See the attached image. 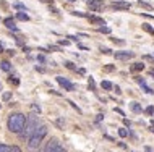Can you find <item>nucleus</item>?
<instances>
[{
  "label": "nucleus",
  "mask_w": 154,
  "mask_h": 152,
  "mask_svg": "<svg viewBox=\"0 0 154 152\" xmlns=\"http://www.w3.org/2000/svg\"><path fill=\"white\" fill-rule=\"evenodd\" d=\"M101 88L106 89V91H109V89H112V83H109V81H102V83H101Z\"/></svg>",
  "instance_id": "17"
},
{
  "label": "nucleus",
  "mask_w": 154,
  "mask_h": 152,
  "mask_svg": "<svg viewBox=\"0 0 154 152\" xmlns=\"http://www.w3.org/2000/svg\"><path fill=\"white\" fill-rule=\"evenodd\" d=\"M2 100H3V102L11 100V92H8V91H7V92H3V94H2Z\"/></svg>",
  "instance_id": "18"
},
{
  "label": "nucleus",
  "mask_w": 154,
  "mask_h": 152,
  "mask_svg": "<svg viewBox=\"0 0 154 152\" xmlns=\"http://www.w3.org/2000/svg\"><path fill=\"white\" fill-rule=\"evenodd\" d=\"M8 83H13L15 86H18V84H20V79H18V76H10V78H8Z\"/></svg>",
  "instance_id": "22"
},
{
  "label": "nucleus",
  "mask_w": 154,
  "mask_h": 152,
  "mask_svg": "<svg viewBox=\"0 0 154 152\" xmlns=\"http://www.w3.org/2000/svg\"><path fill=\"white\" fill-rule=\"evenodd\" d=\"M88 86H89V88H91V89H93V91H94L96 84H94V79H93V78H91V76H89V79H88Z\"/></svg>",
  "instance_id": "27"
},
{
  "label": "nucleus",
  "mask_w": 154,
  "mask_h": 152,
  "mask_svg": "<svg viewBox=\"0 0 154 152\" xmlns=\"http://www.w3.org/2000/svg\"><path fill=\"white\" fill-rule=\"evenodd\" d=\"M102 70H104L106 73H112V71H115V65H106Z\"/></svg>",
  "instance_id": "20"
},
{
  "label": "nucleus",
  "mask_w": 154,
  "mask_h": 152,
  "mask_svg": "<svg viewBox=\"0 0 154 152\" xmlns=\"http://www.w3.org/2000/svg\"><path fill=\"white\" fill-rule=\"evenodd\" d=\"M59 44H60V46H68V44H70V40H59Z\"/></svg>",
  "instance_id": "33"
},
{
  "label": "nucleus",
  "mask_w": 154,
  "mask_h": 152,
  "mask_svg": "<svg viewBox=\"0 0 154 152\" xmlns=\"http://www.w3.org/2000/svg\"><path fill=\"white\" fill-rule=\"evenodd\" d=\"M37 152H45V151H44V149H42V151H37Z\"/></svg>",
  "instance_id": "46"
},
{
  "label": "nucleus",
  "mask_w": 154,
  "mask_h": 152,
  "mask_svg": "<svg viewBox=\"0 0 154 152\" xmlns=\"http://www.w3.org/2000/svg\"><path fill=\"white\" fill-rule=\"evenodd\" d=\"M128 133H130V131L125 130V128H120V130H119V136H120V138H127Z\"/></svg>",
  "instance_id": "21"
},
{
  "label": "nucleus",
  "mask_w": 154,
  "mask_h": 152,
  "mask_svg": "<svg viewBox=\"0 0 154 152\" xmlns=\"http://www.w3.org/2000/svg\"><path fill=\"white\" fill-rule=\"evenodd\" d=\"M114 55L117 60H130L135 57V52H115Z\"/></svg>",
  "instance_id": "7"
},
{
  "label": "nucleus",
  "mask_w": 154,
  "mask_h": 152,
  "mask_svg": "<svg viewBox=\"0 0 154 152\" xmlns=\"http://www.w3.org/2000/svg\"><path fill=\"white\" fill-rule=\"evenodd\" d=\"M54 152H65V149H63L62 146H57V147H55V151H54Z\"/></svg>",
  "instance_id": "34"
},
{
  "label": "nucleus",
  "mask_w": 154,
  "mask_h": 152,
  "mask_svg": "<svg viewBox=\"0 0 154 152\" xmlns=\"http://www.w3.org/2000/svg\"><path fill=\"white\" fill-rule=\"evenodd\" d=\"M15 8H18V10H23V11H26V7H24L23 3H15Z\"/></svg>",
  "instance_id": "31"
},
{
  "label": "nucleus",
  "mask_w": 154,
  "mask_h": 152,
  "mask_svg": "<svg viewBox=\"0 0 154 152\" xmlns=\"http://www.w3.org/2000/svg\"><path fill=\"white\" fill-rule=\"evenodd\" d=\"M31 110H32V112H34V113H37V115L41 113V107L37 105V104H32V105H31Z\"/></svg>",
  "instance_id": "23"
},
{
  "label": "nucleus",
  "mask_w": 154,
  "mask_h": 152,
  "mask_svg": "<svg viewBox=\"0 0 154 152\" xmlns=\"http://www.w3.org/2000/svg\"><path fill=\"white\" fill-rule=\"evenodd\" d=\"M65 67L68 68V70H76V67H75L73 61H65Z\"/></svg>",
  "instance_id": "25"
},
{
  "label": "nucleus",
  "mask_w": 154,
  "mask_h": 152,
  "mask_svg": "<svg viewBox=\"0 0 154 152\" xmlns=\"http://www.w3.org/2000/svg\"><path fill=\"white\" fill-rule=\"evenodd\" d=\"M57 83H59L65 91H75V84L70 83V81L66 79V78H63V76H57Z\"/></svg>",
  "instance_id": "3"
},
{
  "label": "nucleus",
  "mask_w": 154,
  "mask_h": 152,
  "mask_svg": "<svg viewBox=\"0 0 154 152\" xmlns=\"http://www.w3.org/2000/svg\"><path fill=\"white\" fill-rule=\"evenodd\" d=\"M123 123H125V126H128V128H130V121H128L127 118H123Z\"/></svg>",
  "instance_id": "37"
},
{
  "label": "nucleus",
  "mask_w": 154,
  "mask_h": 152,
  "mask_svg": "<svg viewBox=\"0 0 154 152\" xmlns=\"http://www.w3.org/2000/svg\"><path fill=\"white\" fill-rule=\"evenodd\" d=\"M112 42H114V44H119V46H123L125 40H120V39H117V37H112Z\"/></svg>",
  "instance_id": "28"
},
{
  "label": "nucleus",
  "mask_w": 154,
  "mask_h": 152,
  "mask_svg": "<svg viewBox=\"0 0 154 152\" xmlns=\"http://www.w3.org/2000/svg\"><path fill=\"white\" fill-rule=\"evenodd\" d=\"M114 89H115V94H120V92H122V91H120V88H119V86H115Z\"/></svg>",
  "instance_id": "38"
},
{
  "label": "nucleus",
  "mask_w": 154,
  "mask_h": 152,
  "mask_svg": "<svg viewBox=\"0 0 154 152\" xmlns=\"http://www.w3.org/2000/svg\"><path fill=\"white\" fill-rule=\"evenodd\" d=\"M68 2H75V0H68Z\"/></svg>",
  "instance_id": "47"
},
{
  "label": "nucleus",
  "mask_w": 154,
  "mask_h": 152,
  "mask_svg": "<svg viewBox=\"0 0 154 152\" xmlns=\"http://www.w3.org/2000/svg\"><path fill=\"white\" fill-rule=\"evenodd\" d=\"M144 112H146L148 115H152V113H154V107H152V105L146 107V110H144Z\"/></svg>",
  "instance_id": "30"
},
{
  "label": "nucleus",
  "mask_w": 154,
  "mask_h": 152,
  "mask_svg": "<svg viewBox=\"0 0 154 152\" xmlns=\"http://www.w3.org/2000/svg\"><path fill=\"white\" fill-rule=\"evenodd\" d=\"M0 68H2L3 71H10V70H11V65H10V61H7V60L0 61Z\"/></svg>",
  "instance_id": "13"
},
{
  "label": "nucleus",
  "mask_w": 154,
  "mask_h": 152,
  "mask_svg": "<svg viewBox=\"0 0 154 152\" xmlns=\"http://www.w3.org/2000/svg\"><path fill=\"white\" fill-rule=\"evenodd\" d=\"M68 39L73 40V42H75V40H78V37H75V36H68Z\"/></svg>",
  "instance_id": "39"
},
{
  "label": "nucleus",
  "mask_w": 154,
  "mask_h": 152,
  "mask_svg": "<svg viewBox=\"0 0 154 152\" xmlns=\"http://www.w3.org/2000/svg\"><path fill=\"white\" fill-rule=\"evenodd\" d=\"M102 118H104V115H102V113H99V115H97V118H96V121H101Z\"/></svg>",
  "instance_id": "35"
},
{
  "label": "nucleus",
  "mask_w": 154,
  "mask_h": 152,
  "mask_svg": "<svg viewBox=\"0 0 154 152\" xmlns=\"http://www.w3.org/2000/svg\"><path fill=\"white\" fill-rule=\"evenodd\" d=\"M39 125V117H37V113H32L28 117V123H26V128H24L21 133H20V138L21 139H29L32 136V133H34V130L37 128Z\"/></svg>",
  "instance_id": "2"
},
{
  "label": "nucleus",
  "mask_w": 154,
  "mask_h": 152,
  "mask_svg": "<svg viewBox=\"0 0 154 152\" xmlns=\"http://www.w3.org/2000/svg\"><path fill=\"white\" fill-rule=\"evenodd\" d=\"M97 31H99V32H104V34H110V28H107L106 24H104V26H101V28H97Z\"/></svg>",
  "instance_id": "19"
},
{
  "label": "nucleus",
  "mask_w": 154,
  "mask_h": 152,
  "mask_svg": "<svg viewBox=\"0 0 154 152\" xmlns=\"http://www.w3.org/2000/svg\"><path fill=\"white\" fill-rule=\"evenodd\" d=\"M141 28H143V29H144V31L148 32V34H152V36H154V28L151 26V24L144 23V24H141Z\"/></svg>",
  "instance_id": "14"
},
{
  "label": "nucleus",
  "mask_w": 154,
  "mask_h": 152,
  "mask_svg": "<svg viewBox=\"0 0 154 152\" xmlns=\"http://www.w3.org/2000/svg\"><path fill=\"white\" fill-rule=\"evenodd\" d=\"M57 146H60L59 139H57V138H52L51 141L47 142V146L44 147V151H45V152H54V151H55V147H57Z\"/></svg>",
  "instance_id": "8"
},
{
  "label": "nucleus",
  "mask_w": 154,
  "mask_h": 152,
  "mask_svg": "<svg viewBox=\"0 0 154 152\" xmlns=\"http://www.w3.org/2000/svg\"><path fill=\"white\" fill-rule=\"evenodd\" d=\"M7 53H8V55H15V50L11 49V50H7Z\"/></svg>",
  "instance_id": "40"
},
{
  "label": "nucleus",
  "mask_w": 154,
  "mask_h": 152,
  "mask_svg": "<svg viewBox=\"0 0 154 152\" xmlns=\"http://www.w3.org/2000/svg\"><path fill=\"white\" fill-rule=\"evenodd\" d=\"M138 7H143V8H146V10H152V5L151 3H148V2H143V0H138Z\"/></svg>",
  "instance_id": "16"
},
{
  "label": "nucleus",
  "mask_w": 154,
  "mask_h": 152,
  "mask_svg": "<svg viewBox=\"0 0 154 152\" xmlns=\"http://www.w3.org/2000/svg\"><path fill=\"white\" fill-rule=\"evenodd\" d=\"M0 52H3V46H2V42H0Z\"/></svg>",
  "instance_id": "44"
},
{
  "label": "nucleus",
  "mask_w": 154,
  "mask_h": 152,
  "mask_svg": "<svg viewBox=\"0 0 154 152\" xmlns=\"http://www.w3.org/2000/svg\"><path fill=\"white\" fill-rule=\"evenodd\" d=\"M151 131H152V133H154V126H151Z\"/></svg>",
  "instance_id": "45"
},
{
  "label": "nucleus",
  "mask_w": 154,
  "mask_h": 152,
  "mask_svg": "<svg viewBox=\"0 0 154 152\" xmlns=\"http://www.w3.org/2000/svg\"><path fill=\"white\" fill-rule=\"evenodd\" d=\"M149 75H152V76H154V68H152V70H149Z\"/></svg>",
  "instance_id": "43"
},
{
  "label": "nucleus",
  "mask_w": 154,
  "mask_h": 152,
  "mask_svg": "<svg viewBox=\"0 0 154 152\" xmlns=\"http://www.w3.org/2000/svg\"><path fill=\"white\" fill-rule=\"evenodd\" d=\"M86 5H88L89 10L99 11L102 8V0H88V2H86Z\"/></svg>",
  "instance_id": "5"
},
{
  "label": "nucleus",
  "mask_w": 154,
  "mask_h": 152,
  "mask_svg": "<svg viewBox=\"0 0 154 152\" xmlns=\"http://www.w3.org/2000/svg\"><path fill=\"white\" fill-rule=\"evenodd\" d=\"M16 18H18L20 21H28V19H29V15H26L24 11H20V13H16Z\"/></svg>",
  "instance_id": "15"
},
{
  "label": "nucleus",
  "mask_w": 154,
  "mask_h": 152,
  "mask_svg": "<svg viewBox=\"0 0 154 152\" xmlns=\"http://www.w3.org/2000/svg\"><path fill=\"white\" fill-rule=\"evenodd\" d=\"M41 142H42V139L32 134V136H31L29 139H28V147H29V151H36V149H39Z\"/></svg>",
  "instance_id": "4"
},
{
  "label": "nucleus",
  "mask_w": 154,
  "mask_h": 152,
  "mask_svg": "<svg viewBox=\"0 0 154 152\" xmlns=\"http://www.w3.org/2000/svg\"><path fill=\"white\" fill-rule=\"evenodd\" d=\"M11 152H21V149L18 146H11Z\"/></svg>",
  "instance_id": "32"
},
{
  "label": "nucleus",
  "mask_w": 154,
  "mask_h": 152,
  "mask_svg": "<svg viewBox=\"0 0 154 152\" xmlns=\"http://www.w3.org/2000/svg\"><path fill=\"white\" fill-rule=\"evenodd\" d=\"M3 23H5V26L8 28V29H11V31H18V28H16V24H15V19H11V18H7Z\"/></svg>",
  "instance_id": "10"
},
{
  "label": "nucleus",
  "mask_w": 154,
  "mask_h": 152,
  "mask_svg": "<svg viewBox=\"0 0 154 152\" xmlns=\"http://www.w3.org/2000/svg\"><path fill=\"white\" fill-rule=\"evenodd\" d=\"M131 3L130 2H120V0H115L114 3H112V8H115V10H130Z\"/></svg>",
  "instance_id": "6"
},
{
  "label": "nucleus",
  "mask_w": 154,
  "mask_h": 152,
  "mask_svg": "<svg viewBox=\"0 0 154 152\" xmlns=\"http://www.w3.org/2000/svg\"><path fill=\"white\" fill-rule=\"evenodd\" d=\"M144 151H146V152H152V149H151V147H144Z\"/></svg>",
  "instance_id": "41"
},
{
  "label": "nucleus",
  "mask_w": 154,
  "mask_h": 152,
  "mask_svg": "<svg viewBox=\"0 0 154 152\" xmlns=\"http://www.w3.org/2000/svg\"><path fill=\"white\" fill-rule=\"evenodd\" d=\"M101 52L104 53V55H110V53H112V50H110V49H107V47H101Z\"/></svg>",
  "instance_id": "26"
},
{
  "label": "nucleus",
  "mask_w": 154,
  "mask_h": 152,
  "mask_svg": "<svg viewBox=\"0 0 154 152\" xmlns=\"http://www.w3.org/2000/svg\"><path fill=\"white\" fill-rule=\"evenodd\" d=\"M0 152H11V147L5 146V144H0Z\"/></svg>",
  "instance_id": "24"
},
{
  "label": "nucleus",
  "mask_w": 154,
  "mask_h": 152,
  "mask_svg": "<svg viewBox=\"0 0 154 152\" xmlns=\"http://www.w3.org/2000/svg\"><path fill=\"white\" fill-rule=\"evenodd\" d=\"M73 15L75 16H81V18H88L89 15H86V13H81V11H73Z\"/></svg>",
  "instance_id": "29"
},
{
  "label": "nucleus",
  "mask_w": 154,
  "mask_h": 152,
  "mask_svg": "<svg viewBox=\"0 0 154 152\" xmlns=\"http://www.w3.org/2000/svg\"><path fill=\"white\" fill-rule=\"evenodd\" d=\"M130 109H131V110H133V112H135V113H141V112H143V109H141V105L138 104V102H131Z\"/></svg>",
  "instance_id": "12"
},
{
  "label": "nucleus",
  "mask_w": 154,
  "mask_h": 152,
  "mask_svg": "<svg viewBox=\"0 0 154 152\" xmlns=\"http://www.w3.org/2000/svg\"><path fill=\"white\" fill-rule=\"evenodd\" d=\"M143 70H144V63H143V61L133 63L131 67H130V71H131V73H140V71H143Z\"/></svg>",
  "instance_id": "9"
},
{
  "label": "nucleus",
  "mask_w": 154,
  "mask_h": 152,
  "mask_svg": "<svg viewBox=\"0 0 154 152\" xmlns=\"http://www.w3.org/2000/svg\"><path fill=\"white\" fill-rule=\"evenodd\" d=\"M88 19H89V21L93 23V24H101V26H104V24H106V23H104V19H102V18H99V16L89 15V16H88Z\"/></svg>",
  "instance_id": "11"
},
{
  "label": "nucleus",
  "mask_w": 154,
  "mask_h": 152,
  "mask_svg": "<svg viewBox=\"0 0 154 152\" xmlns=\"http://www.w3.org/2000/svg\"><path fill=\"white\" fill-rule=\"evenodd\" d=\"M41 2H44V3H52V0H41Z\"/></svg>",
  "instance_id": "42"
},
{
  "label": "nucleus",
  "mask_w": 154,
  "mask_h": 152,
  "mask_svg": "<svg viewBox=\"0 0 154 152\" xmlns=\"http://www.w3.org/2000/svg\"><path fill=\"white\" fill-rule=\"evenodd\" d=\"M143 16H146V18H151V19H154V15H148V13H141Z\"/></svg>",
  "instance_id": "36"
},
{
  "label": "nucleus",
  "mask_w": 154,
  "mask_h": 152,
  "mask_svg": "<svg viewBox=\"0 0 154 152\" xmlns=\"http://www.w3.org/2000/svg\"><path fill=\"white\" fill-rule=\"evenodd\" d=\"M26 123H28V117L24 113H11L10 117H8L7 126L11 133L20 134L24 128H26Z\"/></svg>",
  "instance_id": "1"
}]
</instances>
